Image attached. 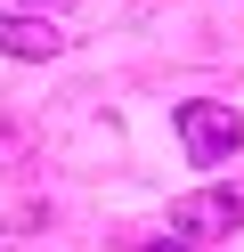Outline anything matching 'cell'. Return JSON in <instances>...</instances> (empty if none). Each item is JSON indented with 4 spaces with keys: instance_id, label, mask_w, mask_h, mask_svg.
I'll use <instances>...</instances> for the list:
<instances>
[{
    "instance_id": "4",
    "label": "cell",
    "mask_w": 244,
    "mask_h": 252,
    "mask_svg": "<svg viewBox=\"0 0 244 252\" xmlns=\"http://www.w3.org/2000/svg\"><path fill=\"white\" fill-rule=\"evenodd\" d=\"M130 252H195V244H130Z\"/></svg>"
},
{
    "instance_id": "2",
    "label": "cell",
    "mask_w": 244,
    "mask_h": 252,
    "mask_svg": "<svg viewBox=\"0 0 244 252\" xmlns=\"http://www.w3.org/2000/svg\"><path fill=\"white\" fill-rule=\"evenodd\" d=\"M179 138H187L195 163H228L236 138H244V114L220 106V98H187V106H179Z\"/></svg>"
},
{
    "instance_id": "1",
    "label": "cell",
    "mask_w": 244,
    "mask_h": 252,
    "mask_svg": "<svg viewBox=\"0 0 244 252\" xmlns=\"http://www.w3.org/2000/svg\"><path fill=\"white\" fill-rule=\"evenodd\" d=\"M171 228L187 236L195 252H204L211 236H236L244 228V187H195V195H179L171 203Z\"/></svg>"
},
{
    "instance_id": "3",
    "label": "cell",
    "mask_w": 244,
    "mask_h": 252,
    "mask_svg": "<svg viewBox=\"0 0 244 252\" xmlns=\"http://www.w3.org/2000/svg\"><path fill=\"white\" fill-rule=\"evenodd\" d=\"M0 49H8V57H57L65 33L49 17H8V25H0Z\"/></svg>"
}]
</instances>
